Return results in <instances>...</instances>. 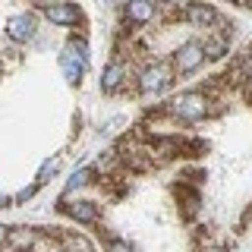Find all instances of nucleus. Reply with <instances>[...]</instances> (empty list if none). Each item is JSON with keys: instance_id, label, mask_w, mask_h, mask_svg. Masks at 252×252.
<instances>
[{"instance_id": "obj_1", "label": "nucleus", "mask_w": 252, "mask_h": 252, "mask_svg": "<svg viewBox=\"0 0 252 252\" xmlns=\"http://www.w3.org/2000/svg\"><path fill=\"white\" fill-rule=\"evenodd\" d=\"M167 110L177 120H186V123H195L202 117H208V98L202 92H180L167 101Z\"/></svg>"}, {"instance_id": "obj_2", "label": "nucleus", "mask_w": 252, "mask_h": 252, "mask_svg": "<svg viewBox=\"0 0 252 252\" xmlns=\"http://www.w3.org/2000/svg\"><path fill=\"white\" fill-rule=\"evenodd\" d=\"M173 82V69L167 63H145L139 69V92L142 94H161Z\"/></svg>"}, {"instance_id": "obj_3", "label": "nucleus", "mask_w": 252, "mask_h": 252, "mask_svg": "<svg viewBox=\"0 0 252 252\" xmlns=\"http://www.w3.org/2000/svg\"><path fill=\"white\" fill-rule=\"evenodd\" d=\"M202 63H205V44H199V41H186L173 51V73H180V76H189L195 69H202Z\"/></svg>"}, {"instance_id": "obj_4", "label": "nucleus", "mask_w": 252, "mask_h": 252, "mask_svg": "<svg viewBox=\"0 0 252 252\" xmlns=\"http://www.w3.org/2000/svg\"><path fill=\"white\" fill-rule=\"evenodd\" d=\"M44 19L51 22V26L73 29L76 22L82 19V13H79V6L69 3V0H57V3H47V6H44Z\"/></svg>"}, {"instance_id": "obj_5", "label": "nucleus", "mask_w": 252, "mask_h": 252, "mask_svg": "<svg viewBox=\"0 0 252 252\" xmlns=\"http://www.w3.org/2000/svg\"><path fill=\"white\" fill-rule=\"evenodd\" d=\"M183 19L189 22V26H195V29H211V26H218V10L211 3H202V0H192V3H186V10H183Z\"/></svg>"}, {"instance_id": "obj_6", "label": "nucleus", "mask_w": 252, "mask_h": 252, "mask_svg": "<svg viewBox=\"0 0 252 252\" xmlns=\"http://www.w3.org/2000/svg\"><path fill=\"white\" fill-rule=\"evenodd\" d=\"M60 69H63V76H66V82L79 85V82H82V76H85V69H89V60L79 57L73 47L66 44V51L60 54Z\"/></svg>"}, {"instance_id": "obj_7", "label": "nucleus", "mask_w": 252, "mask_h": 252, "mask_svg": "<svg viewBox=\"0 0 252 252\" xmlns=\"http://www.w3.org/2000/svg\"><path fill=\"white\" fill-rule=\"evenodd\" d=\"M63 211H66L73 220L79 224H94V220L101 218V208L94 199H76V202H63Z\"/></svg>"}, {"instance_id": "obj_8", "label": "nucleus", "mask_w": 252, "mask_h": 252, "mask_svg": "<svg viewBox=\"0 0 252 252\" xmlns=\"http://www.w3.org/2000/svg\"><path fill=\"white\" fill-rule=\"evenodd\" d=\"M35 32H38V26H35V16L32 13H19V16H13V19L6 22V35H10L13 41H19V44L32 41Z\"/></svg>"}, {"instance_id": "obj_9", "label": "nucleus", "mask_w": 252, "mask_h": 252, "mask_svg": "<svg viewBox=\"0 0 252 252\" xmlns=\"http://www.w3.org/2000/svg\"><path fill=\"white\" fill-rule=\"evenodd\" d=\"M126 76H129V73H126V63H120V60L107 63L104 73H101V92H104V94H117L123 89Z\"/></svg>"}, {"instance_id": "obj_10", "label": "nucleus", "mask_w": 252, "mask_h": 252, "mask_svg": "<svg viewBox=\"0 0 252 252\" xmlns=\"http://www.w3.org/2000/svg\"><path fill=\"white\" fill-rule=\"evenodd\" d=\"M126 19L132 22V26H145V22H152L155 16V3L152 0H126Z\"/></svg>"}, {"instance_id": "obj_11", "label": "nucleus", "mask_w": 252, "mask_h": 252, "mask_svg": "<svg viewBox=\"0 0 252 252\" xmlns=\"http://www.w3.org/2000/svg\"><path fill=\"white\" fill-rule=\"evenodd\" d=\"M89 183H94V170H92V167L76 170L73 177H69V183H66V195H69V192H76V189H82V186H89Z\"/></svg>"}, {"instance_id": "obj_12", "label": "nucleus", "mask_w": 252, "mask_h": 252, "mask_svg": "<svg viewBox=\"0 0 252 252\" xmlns=\"http://www.w3.org/2000/svg\"><path fill=\"white\" fill-rule=\"evenodd\" d=\"M6 246H35V233L19 230V227H10V243H6Z\"/></svg>"}, {"instance_id": "obj_13", "label": "nucleus", "mask_w": 252, "mask_h": 252, "mask_svg": "<svg viewBox=\"0 0 252 252\" xmlns=\"http://www.w3.org/2000/svg\"><path fill=\"white\" fill-rule=\"evenodd\" d=\"M227 54V41L224 38H211L208 44H205V60H220Z\"/></svg>"}, {"instance_id": "obj_14", "label": "nucleus", "mask_w": 252, "mask_h": 252, "mask_svg": "<svg viewBox=\"0 0 252 252\" xmlns=\"http://www.w3.org/2000/svg\"><path fill=\"white\" fill-rule=\"evenodd\" d=\"M57 170H60V164H57V161H44V164H41V170H38V186H44Z\"/></svg>"}, {"instance_id": "obj_15", "label": "nucleus", "mask_w": 252, "mask_h": 252, "mask_svg": "<svg viewBox=\"0 0 252 252\" xmlns=\"http://www.w3.org/2000/svg\"><path fill=\"white\" fill-rule=\"evenodd\" d=\"M63 246H69V249H92V243L82 240V236H66V240H63Z\"/></svg>"}, {"instance_id": "obj_16", "label": "nucleus", "mask_w": 252, "mask_h": 252, "mask_svg": "<svg viewBox=\"0 0 252 252\" xmlns=\"http://www.w3.org/2000/svg\"><path fill=\"white\" fill-rule=\"evenodd\" d=\"M69 47H73L79 57H85V60H89V44H85L82 38H76V35H73V38H69Z\"/></svg>"}, {"instance_id": "obj_17", "label": "nucleus", "mask_w": 252, "mask_h": 252, "mask_svg": "<svg viewBox=\"0 0 252 252\" xmlns=\"http://www.w3.org/2000/svg\"><path fill=\"white\" fill-rule=\"evenodd\" d=\"M35 189H38V183H35V186H29V189H22V192L16 195L13 202H26V199H32V195H35Z\"/></svg>"}, {"instance_id": "obj_18", "label": "nucleus", "mask_w": 252, "mask_h": 252, "mask_svg": "<svg viewBox=\"0 0 252 252\" xmlns=\"http://www.w3.org/2000/svg\"><path fill=\"white\" fill-rule=\"evenodd\" d=\"M6 243H10V227L0 224V246H6Z\"/></svg>"}, {"instance_id": "obj_19", "label": "nucleus", "mask_w": 252, "mask_h": 252, "mask_svg": "<svg viewBox=\"0 0 252 252\" xmlns=\"http://www.w3.org/2000/svg\"><path fill=\"white\" fill-rule=\"evenodd\" d=\"M246 94H249V98H252V79H249V82H246Z\"/></svg>"}, {"instance_id": "obj_20", "label": "nucleus", "mask_w": 252, "mask_h": 252, "mask_svg": "<svg viewBox=\"0 0 252 252\" xmlns=\"http://www.w3.org/2000/svg\"><path fill=\"white\" fill-rule=\"evenodd\" d=\"M41 3H51V0H41Z\"/></svg>"}]
</instances>
